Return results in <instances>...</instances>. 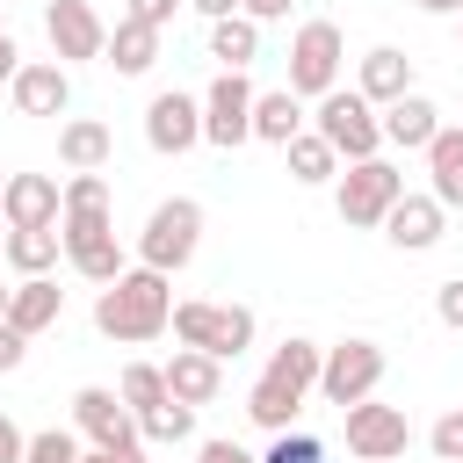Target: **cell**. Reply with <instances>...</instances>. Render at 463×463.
Returning <instances> with one entry per match:
<instances>
[{
    "mask_svg": "<svg viewBox=\"0 0 463 463\" xmlns=\"http://www.w3.org/2000/svg\"><path fill=\"white\" fill-rule=\"evenodd\" d=\"M456 29H463V14H456Z\"/></svg>",
    "mask_w": 463,
    "mask_h": 463,
    "instance_id": "cell-47",
    "label": "cell"
},
{
    "mask_svg": "<svg viewBox=\"0 0 463 463\" xmlns=\"http://www.w3.org/2000/svg\"><path fill=\"white\" fill-rule=\"evenodd\" d=\"M282 65H289V94H297V101L333 94V87H340V65H347V36H340V22H326V14L297 22Z\"/></svg>",
    "mask_w": 463,
    "mask_h": 463,
    "instance_id": "cell-4",
    "label": "cell"
},
{
    "mask_svg": "<svg viewBox=\"0 0 463 463\" xmlns=\"http://www.w3.org/2000/svg\"><path fill=\"white\" fill-rule=\"evenodd\" d=\"M137 434H145V449H152V441H159V449H181V441H195V405L166 398L159 412H145V420H137Z\"/></svg>",
    "mask_w": 463,
    "mask_h": 463,
    "instance_id": "cell-29",
    "label": "cell"
},
{
    "mask_svg": "<svg viewBox=\"0 0 463 463\" xmlns=\"http://www.w3.org/2000/svg\"><path fill=\"white\" fill-rule=\"evenodd\" d=\"M58 318H65V289H58L51 275H14V289H7V326L36 340V333H51Z\"/></svg>",
    "mask_w": 463,
    "mask_h": 463,
    "instance_id": "cell-19",
    "label": "cell"
},
{
    "mask_svg": "<svg viewBox=\"0 0 463 463\" xmlns=\"http://www.w3.org/2000/svg\"><path fill=\"white\" fill-rule=\"evenodd\" d=\"M434 318H441L449 333H463V275H449V282L434 289Z\"/></svg>",
    "mask_w": 463,
    "mask_h": 463,
    "instance_id": "cell-33",
    "label": "cell"
},
{
    "mask_svg": "<svg viewBox=\"0 0 463 463\" xmlns=\"http://www.w3.org/2000/svg\"><path fill=\"white\" fill-rule=\"evenodd\" d=\"M43 36H51V58L58 65H87V58H101L109 22H101L94 0H51L43 7Z\"/></svg>",
    "mask_w": 463,
    "mask_h": 463,
    "instance_id": "cell-13",
    "label": "cell"
},
{
    "mask_svg": "<svg viewBox=\"0 0 463 463\" xmlns=\"http://www.w3.org/2000/svg\"><path fill=\"white\" fill-rule=\"evenodd\" d=\"M297 130H304V101H297L289 87L253 94V137H260V145H289Z\"/></svg>",
    "mask_w": 463,
    "mask_h": 463,
    "instance_id": "cell-26",
    "label": "cell"
},
{
    "mask_svg": "<svg viewBox=\"0 0 463 463\" xmlns=\"http://www.w3.org/2000/svg\"><path fill=\"white\" fill-rule=\"evenodd\" d=\"M0 260H7L14 275H51V268L65 260V239H58V224H7Z\"/></svg>",
    "mask_w": 463,
    "mask_h": 463,
    "instance_id": "cell-24",
    "label": "cell"
},
{
    "mask_svg": "<svg viewBox=\"0 0 463 463\" xmlns=\"http://www.w3.org/2000/svg\"><path fill=\"white\" fill-rule=\"evenodd\" d=\"M195 463H260L253 449H239V441H203L195 449Z\"/></svg>",
    "mask_w": 463,
    "mask_h": 463,
    "instance_id": "cell-36",
    "label": "cell"
},
{
    "mask_svg": "<svg viewBox=\"0 0 463 463\" xmlns=\"http://www.w3.org/2000/svg\"><path fill=\"white\" fill-rule=\"evenodd\" d=\"M22 354H29V333H14V326L0 318V376H14V369H22Z\"/></svg>",
    "mask_w": 463,
    "mask_h": 463,
    "instance_id": "cell-35",
    "label": "cell"
},
{
    "mask_svg": "<svg viewBox=\"0 0 463 463\" xmlns=\"http://www.w3.org/2000/svg\"><path fill=\"white\" fill-rule=\"evenodd\" d=\"M0 188H7V166H0Z\"/></svg>",
    "mask_w": 463,
    "mask_h": 463,
    "instance_id": "cell-46",
    "label": "cell"
},
{
    "mask_svg": "<svg viewBox=\"0 0 463 463\" xmlns=\"http://www.w3.org/2000/svg\"><path fill=\"white\" fill-rule=\"evenodd\" d=\"M7 289H14V282H0V318H7Z\"/></svg>",
    "mask_w": 463,
    "mask_h": 463,
    "instance_id": "cell-43",
    "label": "cell"
},
{
    "mask_svg": "<svg viewBox=\"0 0 463 463\" xmlns=\"http://www.w3.org/2000/svg\"><path fill=\"white\" fill-rule=\"evenodd\" d=\"M376 123H383V145H398V152H427V137L441 130V109L412 87V94L383 101V109H376Z\"/></svg>",
    "mask_w": 463,
    "mask_h": 463,
    "instance_id": "cell-20",
    "label": "cell"
},
{
    "mask_svg": "<svg viewBox=\"0 0 463 463\" xmlns=\"http://www.w3.org/2000/svg\"><path fill=\"white\" fill-rule=\"evenodd\" d=\"M420 14H463V0H412Z\"/></svg>",
    "mask_w": 463,
    "mask_h": 463,
    "instance_id": "cell-42",
    "label": "cell"
},
{
    "mask_svg": "<svg viewBox=\"0 0 463 463\" xmlns=\"http://www.w3.org/2000/svg\"><path fill=\"white\" fill-rule=\"evenodd\" d=\"M376 232H383L398 253H427V246H441V232H449V210H441L434 195H412V188H405V195L383 210V224H376Z\"/></svg>",
    "mask_w": 463,
    "mask_h": 463,
    "instance_id": "cell-15",
    "label": "cell"
},
{
    "mask_svg": "<svg viewBox=\"0 0 463 463\" xmlns=\"http://www.w3.org/2000/svg\"><path fill=\"white\" fill-rule=\"evenodd\" d=\"M203 22H224V14H239V0H188Z\"/></svg>",
    "mask_w": 463,
    "mask_h": 463,
    "instance_id": "cell-41",
    "label": "cell"
},
{
    "mask_svg": "<svg viewBox=\"0 0 463 463\" xmlns=\"http://www.w3.org/2000/svg\"><path fill=\"white\" fill-rule=\"evenodd\" d=\"M72 434H80L87 449H130V441H145L137 420H130V405H123L109 383H80V391H72Z\"/></svg>",
    "mask_w": 463,
    "mask_h": 463,
    "instance_id": "cell-12",
    "label": "cell"
},
{
    "mask_svg": "<svg viewBox=\"0 0 463 463\" xmlns=\"http://www.w3.org/2000/svg\"><path fill=\"white\" fill-rule=\"evenodd\" d=\"M166 318H174V275H159V268H123L116 282L94 289V333L116 347L159 340Z\"/></svg>",
    "mask_w": 463,
    "mask_h": 463,
    "instance_id": "cell-1",
    "label": "cell"
},
{
    "mask_svg": "<svg viewBox=\"0 0 463 463\" xmlns=\"http://www.w3.org/2000/svg\"><path fill=\"white\" fill-rule=\"evenodd\" d=\"M58 159H65V174H101L116 159V130L101 116H65L58 123Z\"/></svg>",
    "mask_w": 463,
    "mask_h": 463,
    "instance_id": "cell-21",
    "label": "cell"
},
{
    "mask_svg": "<svg viewBox=\"0 0 463 463\" xmlns=\"http://www.w3.org/2000/svg\"><path fill=\"white\" fill-rule=\"evenodd\" d=\"M318 340H304V333H289L282 347H268V369L253 376V391H246V420L260 427V434H282V427H297V412H304V398L318 391Z\"/></svg>",
    "mask_w": 463,
    "mask_h": 463,
    "instance_id": "cell-2",
    "label": "cell"
},
{
    "mask_svg": "<svg viewBox=\"0 0 463 463\" xmlns=\"http://www.w3.org/2000/svg\"><path fill=\"white\" fill-rule=\"evenodd\" d=\"M14 72H22V43H14V36H7V29H0V87H7V80H14Z\"/></svg>",
    "mask_w": 463,
    "mask_h": 463,
    "instance_id": "cell-39",
    "label": "cell"
},
{
    "mask_svg": "<svg viewBox=\"0 0 463 463\" xmlns=\"http://www.w3.org/2000/svg\"><path fill=\"white\" fill-rule=\"evenodd\" d=\"M210 58H217V72H246V65L260 58V22H253V14L210 22Z\"/></svg>",
    "mask_w": 463,
    "mask_h": 463,
    "instance_id": "cell-25",
    "label": "cell"
},
{
    "mask_svg": "<svg viewBox=\"0 0 463 463\" xmlns=\"http://www.w3.org/2000/svg\"><path fill=\"white\" fill-rule=\"evenodd\" d=\"M0 246H7V217H0Z\"/></svg>",
    "mask_w": 463,
    "mask_h": 463,
    "instance_id": "cell-45",
    "label": "cell"
},
{
    "mask_svg": "<svg viewBox=\"0 0 463 463\" xmlns=\"http://www.w3.org/2000/svg\"><path fill=\"white\" fill-rule=\"evenodd\" d=\"M116 398L130 405V420H145V412H159L174 391H166V369H159V362H123V376H116Z\"/></svg>",
    "mask_w": 463,
    "mask_h": 463,
    "instance_id": "cell-28",
    "label": "cell"
},
{
    "mask_svg": "<svg viewBox=\"0 0 463 463\" xmlns=\"http://www.w3.org/2000/svg\"><path fill=\"white\" fill-rule=\"evenodd\" d=\"M340 420H347V456H354V463H398V456H405V441H412L405 405H383V398L340 405Z\"/></svg>",
    "mask_w": 463,
    "mask_h": 463,
    "instance_id": "cell-9",
    "label": "cell"
},
{
    "mask_svg": "<svg viewBox=\"0 0 463 463\" xmlns=\"http://www.w3.org/2000/svg\"><path fill=\"white\" fill-rule=\"evenodd\" d=\"M22 449H29V434H22V427L0 412V463H22Z\"/></svg>",
    "mask_w": 463,
    "mask_h": 463,
    "instance_id": "cell-38",
    "label": "cell"
},
{
    "mask_svg": "<svg viewBox=\"0 0 463 463\" xmlns=\"http://www.w3.org/2000/svg\"><path fill=\"white\" fill-rule=\"evenodd\" d=\"M253 311L246 304H210V297H181L174 304V318H166V333L181 340V347H203V354H217V362H239L246 347H253Z\"/></svg>",
    "mask_w": 463,
    "mask_h": 463,
    "instance_id": "cell-3",
    "label": "cell"
},
{
    "mask_svg": "<svg viewBox=\"0 0 463 463\" xmlns=\"http://www.w3.org/2000/svg\"><path fill=\"white\" fill-rule=\"evenodd\" d=\"M159 36H166V29H152V22H130V14H116L109 43H101V65H116L123 80H145V72L159 65Z\"/></svg>",
    "mask_w": 463,
    "mask_h": 463,
    "instance_id": "cell-22",
    "label": "cell"
},
{
    "mask_svg": "<svg viewBox=\"0 0 463 463\" xmlns=\"http://www.w3.org/2000/svg\"><path fill=\"white\" fill-rule=\"evenodd\" d=\"M311 130L340 152V166L347 159H376L383 152V123H376V109L354 94V87H333V94H318V109H311Z\"/></svg>",
    "mask_w": 463,
    "mask_h": 463,
    "instance_id": "cell-8",
    "label": "cell"
},
{
    "mask_svg": "<svg viewBox=\"0 0 463 463\" xmlns=\"http://www.w3.org/2000/svg\"><path fill=\"white\" fill-rule=\"evenodd\" d=\"M7 94H14L22 116H65V109H72V65H58V58H22V72L7 80Z\"/></svg>",
    "mask_w": 463,
    "mask_h": 463,
    "instance_id": "cell-14",
    "label": "cell"
},
{
    "mask_svg": "<svg viewBox=\"0 0 463 463\" xmlns=\"http://www.w3.org/2000/svg\"><path fill=\"white\" fill-rule=\"evenodd\" d=\"M260 463H326V441H318V434H297V427H282V434H268Z\"/></svg>",
    "mask_w": 463,
    "mask_h": 463,
    "instance_id": "cell-30",
    "label": "cell"
},
{
    "mask_svg": "<svg viewBox=\"0 0 463 463\" xmlns=\"http://www.w3.org/2000/svg\"><path fill=\"white\" fill-rule=\"evenodd\" d=\"M282 159H289V181H304V188H326V181L340 174V152H333V145H326L311 123H304V130L282 145Z\"/></svg>",
    "mask_w": 463,
    "mask_h": 463,
    "instance_id": "cell-27",
    "label": "cell"
},
{
    "mask_svg": "<svg viewBox=\"0 0 463 463\" xmlns=\"http://www.w3.org/2000/svg\"><path fill=\"white\" fill-rule=\"evenodd\" d=\"M181 7H188V0H123V14H130V22H152V29H166Z\"/></svg>",
    "mask_w": 463,
    "mask_h": 463,
    "instance_id": "cell-34",
    "label": "cell"
},
{
    "mask_svg": "<svg viewBox=\"0 0 463 463\" xmlns=\"http://www.w3.org/2000/svg\"><path fill=\"white\" fill-rule=\"evenodd\" d=\"M427 195L441 203V210H463V123H441L434 137H427Z\"/></svg>",
    "mask_w": 463,
    "mask_h": 463,
    "instance_id": "cell-23",
    "label": "cell"
},
{
    "mask_svg": "<svg viewBox=\"0 0 463 463\" xmlns=\"http://www.w3.org/2000/svg\"><path fill=\"white\" fill-rule=\"evenodd\" d=\"M145 145H152L159 159L195 152V145H203V94H181V87L152 94V101H145Z\"/></svg>",
    "mask_w": 463,
    "mask_h": 463,
    "instance_id": "cell-11",
    "label": "cell"
},
{
    "mask_svg": "<svg viewBox=\"0 0 463 463\" xmlns=\"http://www.w3.org/2000/svg\"><path fill=\"white\" fill-rule=\"evenodd\" d=\"M0 29H7V22H0Z\"/></svg>",
    "mask_w": 463,
    "mask_h": 463,
    "instance_id": "cell-48",
    "label": "cell"
},
{
    "mask_svg": "<svg viewBox=\"0 0 463 463\" xmlns=\"http://www.w3.org/2000/svg\"><path fill=\"white\" fill-rule=\"evenodd\" d=\"M398 195H405V174H398L383 152H376V159H347V166L333 174V210H340V224H354V232H376Z\"/></svg>",
    "mask_w": 463,
    "mask_h": 463,
    "instance_id": "cell-6",
    "label": "cell"
},
{
    "mask_svg": "<svg viewBox=\"0 0 463 463\" xmlns=\"http://www.w3.org/2000/svg\"><path fill=\"white\" fill-rule=\"evenodd\" d=\"M159 369H166V391H174L181 405H195V412L224 398V362H217V354H203V347H174Z\"/></svg>",
    "mask_w": 463,
    "mask_h": 463,
    "instance_id": "cell-16",
    "label": "cell"
},
{
    "mask_svg": "<svg viewBox=\"0 0 463 463\" xmlns=\"http://www.w3.org/2000/svg\"><path fill=\"white\" fill-rule=\"evenodd\" d=\"M203 246V203L195 195H166L152 203L145 232H137V268H159V275H181Z\"/></svg>",
    "mask_w": 463,
    "mask_h": 463,
    "instance_id": "cell-5",
    "label": "cell"
},
{
    "mask_svg": "<svg viewBox=\"0 0 463 463\" xmlns=\"http://www.w3.org/2000/svg\"><path fill=\"white\" fill-rule=\"evenodd\" d=\"M22 463H80V434L72 427H43V434H29Z\"/></svg>",
    "mask_w": 463,
    "mask_h": 463,
    "instance_id": "cell-31",
    "label": "cell"
},
{
    "mask_svg": "<svg viewBox=\"0 0 463 463\" xmlns=\"http://www.w3.org/2000/svg\"><path fill=\"white\" fill-rule=\"evenodd\" d=\"M58 203H65L58 174H7V188H0V217L7 224H58Z\"/></svg>",
    "mask_w": 463,
    "mask_h": 463,
    "instance_id": "cell-18",
    "label": "cell"
},
{
    "mask_svg": "<svg viewBox=\"0 0 463 463\" xmlns=\"http://www.w3.org/2000/svg\"><path fill=\"white\" fill-rule=\"evenodd\" d=\"M427 449H434V463H463V405H449V412L427 427Z\"/></svg>",
    "mask_w": 463,
    "mask_h": 463,
    "instance_id": "cell-32",
    "label": "cell"
},
{
    "mask_svg": "<svg viewBox=\"0 0 463 463\" xmlns=\"http://www.w3.org/2000/svg\"><path fill=\"white\" fill-rule=\"evenodd\" d=\"M289 7H297V0H239V14H253L260 29H268V22H289Z\"/></svg>",
    "mask_w": 463,
    "mask_h": 463,
    "instance_id": "cell-37",
    "label": "cell"
},
{
    "mask_svg": "<svg viewBox=\"0 0 463 463\" xmlns=\"http://www.w3.org/2000/svg\"><path fill=\"white\" fill-rule=\"evenodd\" d=\"M94 463H152V456H145V441H130V449H94Z\"/></svg>",
    "mask_w": 463,
    "mask_h": 463,
    "instance_id": "cell-40",
    "label": "cell"
},
{
    "mask_svg": "<svg viewBox=\"0 0 463 463\" xmlns=\"http://www.w3.org/2000/svg\"><path fill=\"white\" fill-rule=\"evenodd\" d=\"M253 80L246 72H217L210 87H203V145H217V152H239L246 137H253Z\"/></svg>",
    "mask_w": 463,
    "mask_h": 463,
    "instance_id": "cell-10",
    "label": "cell"
},
{
    "mask_svg": "<svg viewBox=\"0 0 463 463\" xmlns=\"http://www.w3.org/2000/svg\"><path fill=\"white\" fill-rule=\"evenodd\" d=\"M383 369H391L383 340H369V333L333 340V347L318 354V398H326V405H362V398H376Z\"/></svg>",
    "mask_w": 463,
    "mask_h": 463,
    "instance_id": "cell-7",
    "label": "cell"
},
{
    "mask_svg": "<svg viewBox=\"0 0 463 463\" xmlns=\"http://www.w3.org/2000/svg\"><path fill=\"white\" fill-rule=\"evenodd\" d=\"M354 94H362L369 109H383V101L412 94V58H405L398 43H376V51H362V58H354Z\"/></svg>",
    "mask_w": 463,
    "mask_h": 463,
    "instance_id": "cell-17",
    "label": "cell"
},
{
    "mask_svg": "<svg viewBox=\"0 0 463 463\" xmlns=\"http://www.w3.org/2000/svg\"><path fill=\"white\" fill-rule=\"evenodd\" d=\"M80 463H94V449H80Z\"/></svg>",
    "mask_w": 463,
    "mask_h": 463,
    "instance_id": "cell-44",
    "label": "cell"
}]
</instances>
